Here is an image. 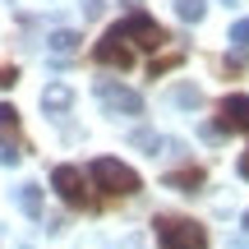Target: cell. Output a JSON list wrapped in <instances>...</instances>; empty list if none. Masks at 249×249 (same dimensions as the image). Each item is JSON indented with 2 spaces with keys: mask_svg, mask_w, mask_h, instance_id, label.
Wrapping results in <instances>:
<instances>
[{
  "mask_svg": "<svg viewBox=\"0 0 249 249\" xmlns=\"http://www.w3.org/2000/svg\"><path fill=\"white\" fill-rule=\"evenodd\" d=\"M88 171H92V180H97V189H107V194H116V198H129V194H139V189H143L139 171L124 166L120 157H97Z\"/></svg>",
  "mask_w": 249,
  "mask_h": 249,
  "instance_id": "obj_1",
  "label": "cell"
},
{
  "mask_svg": "<svg viewBox=\"0 0 249 249\" xmlns=\"http://www.w3.org/2000/svg\"><path fill=\"white\" fill-rule=\"evenodd\" d=\"M161 249H208V231L194 217H157Z\"/></svg>",
  "mask_w": 249,
  "mask_h": 249,
  "instance_id": "obj_2",
  "label": "cell"
},
{
  "mask_svg": "<svg viewBox=\"0 0 249 249\" xmlns=\"http://www.w3.org/2000/svg\"><path fill=\"white\" fill-rule=\"evenodd\" d=\"M111 28H116L134 51H161V46H166L161 23H157V18H148V14H139V9H134V14H124L120 23H111Z\"/></svg>",
  "mask_w": 249,
  "mask_h": 249,
  "instance_id": "obj_3",
  "label": "cell"
},
{
  "mask_svg": "<svg viewBox=\"0 0 249 249\" xmlns=\"http://www.w3.org/2000/svg\"><path fill=\"white\" fill-rule=\"evenodd\" d=\"M51 185H55V194H60L74 213H92V208H97V194H92V185L83 180L79 166H55L51 171Z\"/></svg>",
  "mask_w": 249,
  "mask_h": 249,
  "instance_id": "obj_4",
  "label": "cell"
},
{
  "mask_svg": "<svg viewBox=\"0 0 249 249\" xmlns=\"http://www.w3.org/2000/svg\"><path fill=\"white\" fill-rule=\"evenodd\" d=\"M97 102L107 111H116V116H143V92H134V88H124V83L116 79H97Z\"/></svg>",
  "mask_w": 249,
  "mask_h": 249,
  "instance_id": "obj_5",
  "label": "cell"
},
{
  "mask_svg": "<svg viewBox=\"0 0 249 249\" xmlns=\"http://www.w3.org/2000/svg\"><path fill=\"white\" fill-rule=\"evenodd\" d=\"M92 55H97L102 65H111V70H129L134 60H139V51H134L129 42L116 33V28H107V33L97 37V46H92Z\"/></svg>",
  "mask_w": 249,
  "mask_h": 249,
  "instance_id": "obj_6",
  "label": "cell"
},
{
  "mask_svg": "<svg viewBox=\"0 0 249 249\" xmlns=\"http://www.w3.org/2000/svg\"><path fill=\"white\" fill-rule=\"evenodd\" d=\"M217 129L222 134H249V97L245 92H231V97H222V107H217Z\"/></svg>",
  "mask_w": 249,
  "mask_h": 249,
  "instance_id": "obj_7",
  "label": "cell"
},
{
  "mask_svg": "<svg viewBox=\"0 0 249 249\" xmlns=\"http://www.w3.org/2000/svg\"><path fill=\"white\" fill-rule=\"evenodd\" d=\"M42 107H46V111H70V107H74V88H65V83H46Z\"/></svg>",
  "mask_w": 249,
  "mask_h": 249,
  "instance_id": "obj_8",
  "label": "cell"
},
{
  "mask_svg": "<svg viewBox=\"0 0 249 249\" xmlns=\"http://www.w3.org/2000/svg\"><path fill=\"white\" fill-rule=\"evenodd\" d=\"M74 51H79V33H74V28H55L51 33V55L65 60V55H74Z\"/></svg>",
  "mask_w": 249,
  "mask_h": 249,
  "instance_id": "obj_9",
  "label": "cell"
},
{
  "mask_svg": "<svg viewBox=\"0 0 249 249\" xmlns=\"http://www.w3.org/2000/svg\"><path fill=\"white\" fill-rule=\"evenodd\" d=\"M171 189H185V194H198V185H203V171L198 166H185V171H171L166 176Z\"/></svg>",
  "mask_w": 249,
  "mask_h": 249,
  "instance_id": "obj_10",
  "label": "cell"
},
{
  "mask_svg": "<svg viewBox=\"0 0 249 249\" xmlns=\"http://www.w3.org/2000/svg\"><path fill=\"white\" fill-rule=\"evenodd\" d=\"M18 208H23L28 217H37L42 213V189L37 185H18Z\"/></svg>",
  "mask_w": 249,
  "mask_h": 249,
  "instance_id": "obj_11",
  "label": "cell"
},
{
  "mask_svg": "<svg viewBox=\"0 0 249 249\" xmlns=\"http://www.w3.org/2000/svg\"><path fill=\"white\" fill-rule=\"evenodd\" d=\"M176 14L185 18V23H198V18L208 14V0H176Z\"/></svg>",
  "mask_w": 249,
  "mask_h": 249,
  "instance_id": "obj_12",
  "label": "cell"
},
{
  "mask_svg": "<svg viewBox=\"0 0 249 249\" xmlns=\"http://www.w3.org/2000/svg\"><path fill=\"white\" fill-rule=\"evenodd\" d=\"M23 157V139H0V166H18Z\"/></svg>",
  "mask_w": 249,
  "mask_h": 249,
  "instance_id": "obj_13",
  "label": "cell"
},
{
  "mask_svg": "<svg viewBox=\"0 0 249 249\" xmlns=\"http://www.w3.org/2000/svg\"><path fill=\"white\" fill-rule=\"evenodd\" d=\"M171 102H176V107H185V111H194L203 97H198V88H194V83H180V88L171 92Z\"/></svg>",
  "mask_w": 249,
  "mask_h": 249,
  "instance_id": "obj_14",
  "label": "cell"
},
{
  "mask_svg": "<svg viewBox=\"0 0 249 249\" xmlns=\"http://www.w3.org/2000/svg\"><path fill=\"white\" fill-rule=\"evenodd\" d=\"M134 143H139V148H148V152H166V148H171V143L161 139V134H152V129H139V134H134Z\"/></svg>",
  "mask_w": 249,
  "mask_h": 249,
  "instance_id": "obj_15",
  "label": "cell"
},
{
  "mask_svg": "<svg viewBox=\"0 0 249 249\" xmlns=\"http://www.w3.org/2000/svg\"><path fill=\"white\" fill-rule=\"evenodd\" d=\"M0 139H18V111L0 107Z\"/></svg>",
  "mask_w": 249,
  "mask_h": 249,
  "instance_id": "obj_16",
  "label": "cell"
},
{
  "mask_svg": "<svg viewBox=\"0 0 249 249\" xmlns=\"http://www.w3.org/2000/svg\"><path fill=\"white\" fill-rule=\"evenodd\" d=\"M231 46L235 51H249V18H240V23L231 28Z\"/></svg>",
  "mask_w": 249,
  "mask_h": 249,
  "instance_id": "obj_17",
  "label": "cell"
},
{
  "mask_svg": "<svg viewBox=\"0 0 249 249\" xmlns=\"http://www.w3.org/2000/svg\"><path fill=\"white\" fill-rule=\"evenodd\" d=\"M185 60V51H166V55H157V60H152V74H166L171 65H180Z\"/></svg>",
  "mask_w": 249,
  "mask_h": 249,
  "instance_id": "obj_18",
  "label": "cell"
},
{
  "mask_svg": "<svg viewBox=\"0 0 249 249\" xmlns=\"http://www.w3.org/2000/svg\"><path fill=\"white\" fill-rule=\"evenodd\" d=\"M14 83H18V70L14 65H0V88H14Z\"/></svg>",
  "mask_w": 249,
  "mask_h": 249,
  "instance_id": "obj_19",
  "label": "cell"
},
{
  "mask_svg": "<svg viewBox=\"0 0 249 249\" xmlns=\"http://www.w3.org/2000/svg\"><path fill=\"white\" fill-rule=\"evenodd\" d=\"M83 5V14H102V0H79Z\"/></svg>",
  "mask_w": 249,
  "mask_h": 249,
  "instance_id": "obj_20",
  "label": "cell"
},
{
  "mask_svg": "<svg viewBox=\"0 0 249 249\" xmlns=\"http://www.w3.org/2000/svg\"><path fill=\"white\" fill-rule=\"evenodd\" d=\"M240 176L249 180V152H240Z\"/></svg>",
  "mask_w": 249,
  "mask_h": 249,
  "instance_id": "obj_21",
  "label": "cell"
},
{
  "mask_svg": "<svg viewBox=\"0 0 249 249\" xmlns=\"http://www.w3.org/2000/svg\"><path fill=\"white\" fill-rule=\"evenodd\" d=\"M245 231H249V213H245Z\"/></svg>",
  "mask_w": 249,
  "mask_h": 249,
  "instance_id": "obj_22",
  "label": "cell"
},
{
  "mask_svg": "<svg viewBox=\"0 0 249 249\" xmlns=\"http://www.w3.org/2000/svg\"><path fill=\"white\" fill-rule=\"evenodd\" d=\"M226 5H235V0H226Z\"/></svg>",
  "mask_w": 249,
  "mask_h": 249,
  "instance_id": "obj_23",
  "label": "cell"
}]
</instances>
